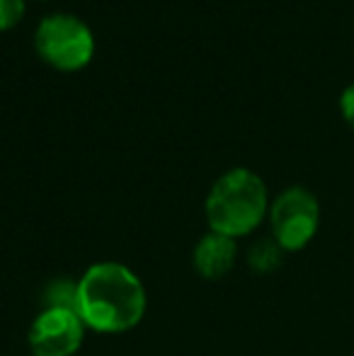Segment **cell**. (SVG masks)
I'll list each match as a JSON object with an SVG mask.
<instances>
[{"mask_svg": "<svg viewBox=\"0 0 354 356\" xmlns=\"http://www.w3.org/2000/svg\"><path fill=\"white\" fill-rule=\"evenodd\" d=\"M37 51L49 66L58 71H81L95 54V37L76 15L56 13L39 22L34 34Z\"/></svg>", "mask_w": 354, "mask_h": 356, "instance_id": "obj_3", "label": "cell"}, {"mask_svg": "<svg viewBox=\"0 0 354 356\" xmlns=\"http://www.w3.org/2000/svg\"><path fill=\"white\" fill-rule=\"evenodd\" d=\"M340 112L345 122L354 129V85L345 88V92L340 95Z\"/></svg>", "mask_w": 354, "mask_h": 356, "instance_id": "obj_9", "label": "cell"}, {"mask_svg": "<svg viewBox=\"0 0 354 356\" xmlns=\"http://www.w3.org/2000/svg\"><path fill=\"white\" fill-rule=\"evenodd\" d=\"M321 204L306 187H289L269 207L272 238L284 252H301L318 233Z\"/></svg>", "mask_w": 354, "mask_h": 356, "instance_id": "obj_4", "label": "cell"}, {"mask_svg": "<svg viewBox=\"0 0 354 356\" xmlns=\"http://www.w3.org/2000/svg\"><path fill=\"white\" fill-rule=\"evenodd\" d=\"M284 262V250L274 243V238L257 240L248 252V264L255 269L257 274H272L282 267Z\"/></svg>", "mask_w": 354, "mask_h": 356, "instance_id": "obj_7", "label": "cell"}, {"mask_svg": "<svg viewBox=\"0 0 354 356\" xmlns=\"http://www.w3.org/2000/svg\"><path fill=\"white\" fill-rule=\"evenodd\" d=\"M73 308L88 330L124 334L138 327L148 310L146 286L122 262H95L83 272L73 291Z\"/></svg>", "mask_w": 354, "mask_h": 356, "instance_id": "obj_1", "label": "cell"}, {"mask_svg": "<svg viewBox=\"0 0 354 356\" xmlns=\"http://www.w3.org/2000/svg\"><path fill=\"white\" fill-rule=\"evenodd\" d=\"M86 323L73 305L54 303L34 318L27 332L32 356H76L86 342Z\"/></svg>", "mask_w": 354, "mask_h": 356, "instance_id": "obj_5", "label": "cell"}, {"mask_svg": "<svg viewBox=\"0 0 354 356\" xmlns=\"http://www.w3.org/2000/svg\"><path fill=\"white\" fill-rule=\"evenodd\" d=\"M267 213V187L260 175L248 168H236L221 175L204 202L209 230L228 235L233 240L246 238L252 230L260 228Z\"/></svg>", "mask_w": 354, "mask_h": 356, "instance_id": "obj_2", "label": "cell"}, {"mask_svg": "<svg viewBox=\"0 0 354 356\" xmlns=\"http://www.w3.org/2000/svg\"><path fill=\"white\" fill-rule=\"evenodd\" d=\"M238 257V245L233 238L209 230L207 235L199 238L192 252V264L197 274L207 282H218L233 269Z\"/></svg>", "mask_w": 354, "mask_h": 356, "instance_id": "obj_6", "label": "cell"}, {"mask_svg": "<svg viewBox=\"0 0 354 356\" xmlns=\"http://www.w3.org/2000/svg\"><path fill=\"white\" fill-rule=\"evenodd\" d=\"M24 15V0H0V32L13 29Z\"/></svg>", "mask_w": 354, "mask_h": 356, "instance_id": "obj_8", "label": "cell"}]
</instances>
